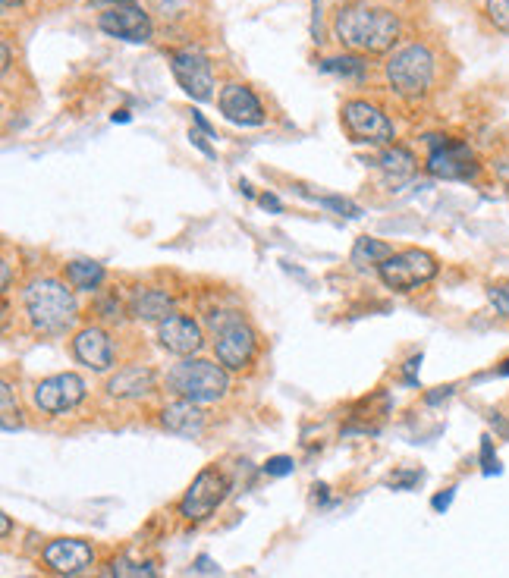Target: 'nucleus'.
<instances>
[{
	"instance_id": "1",
	"label": "nucleus",
	"mask_w": 509,
	"mask_h": 578,
	"mask_svg": "<svg viewBox=\"0 0 509 578\" xmlns=\"http://www.w3.org/2000/svg\"><path fill=\"white\" fill-rule=\"evenodd\" d=\"M334 35L343 48L356 54H384L400 38V19L384 7L352 4L337 13Z\"/></svg>"
},
{
	"instance_id": "2",
	"label": "nucleus",
	"mask_w": 509,
	"mask_h": 578,
	"mask_svg": "<svg viewBox=\"0 0 509 578\" xmlns=\"http://www.w3.org/2000/svg\"><path fill=\"white\" fill-rule=\"evenodd\" d=\"M22 305L35 333H63L76 321V296L54 277H35L22 289Z\"/></svg>"
},
{
	"instance_id": "3",
	"label": "nucleus",
	"mask_w": 509,
	"mask_h": 578,
	"mask_svg": "<svg viewBox=\"0 0 509 578\" xmlns=\"http://www.w3.org/2000/svg\"><path fill=\"white\" fill-rule=\"evenodd\" d=\"M167 384L170 390H176L189 403L198 406H208L224 399L230 390V377L227 371L220 368L217 362L208 359H183L180 365H173V371L167 374Z\"/></svg>"
},
{
	"instance_id": "4",
	"label": "nucleus",
	"mask_w": 509,
	"mask_h": 578,
	"mask_svg": "<svg viewBox=\"0 0 509 578\" xmlns=\"http://www.w3.org/2000/svg\"><path fill=\"white\" fill-rule=\"evenodd\" d=\"M211 330H214V352L217 362L227 371H242L258 352V333L255 327L236 315V311H220V315L211 318Z\"/></svg>"
},
{
	"instance_id": "5",
	"label": "nucleus",
	"mask_w": 509,
	"mask_h": 578,
	"mask_svg": "<svg viewBox=\"0 0 509 578\" xmlns=\"http://www.w3.org/2000/svg\"><path fill=\"white\" fill-rule=\"evenodd\" d=\"M387 82L400 98H425L434 85V54L425 44H406L387 60Z\"/></svg>"
},
{
	"instance_id": "6",
	"label": "nucleus",
	"mask_w": 509,
	"mask_h": 578,
	"mask_svg": "<svg viewBox=\"0 0 509 578\" xmlns=\"http://www.w3.org/2000/svg\"><path fill=\"white\" fill-rule=\"evenodd\" d=\"M437 258L425 249H406V252H393L384 264H378L381 280L396 289V293H412V289L425 286L437 277Z\"/></svg>"
},
{
	"instance_id": "7",
	"label": "nucleus",
	"mask_w": 509,
	"mask_h": 578,
	"mask_svg": "<svg viewBox=\"0 0 509 578\" xmlns=\"http://www.w3.org/2000/svg\"><path fill=\"white\" fill-rule=\"evenodd\" d=\"M170 70L180 82V88L195 98V101H211L214 98V73H211V60L202 48H176L170 51Z\"/></svg>"
},
{
	"instance_id": "8",
	"label": "nucleus",
	"mask_w": 509,
	"mask_h": 578,
	"mask_svg": "<svg viewBox=\"0 0 509 578\" xmlns=\"http://www.w3.org/2000/svg\"><path fill=\"white\" fill-rule=\"evenodd\" d=\"M431 154H428V170L437 180H472L478 173V161L466 142H456L447 136H428Z\"/></svg>"
},
{
	"instance_id": "9",
	"label": "nucleus",
	"mask_w": 509,
	"mask_h": 578,
	"mask_svg": "<svg viewBox=\"0 0 509 578\" xmlns=\"http://www.w3.org/2000/svg\"><path fill=\"white\" fill-rule=\"evenodd\" d=\"M227 491H230V484H227L224 475H220L217 469H202L195 475V481L189 484V491L183 494V500H180V516L186 522L211 519L214 509L224 503Z\"/></svg>"
},
{
	"instance_id": "10",
	"label": "nucleus",
	"mask_w": 509,
	"mask_h": 578,
	"mask_svg": "<svg viewBox=\"0 0 509 578\" xmlns=\"http://www.w3.org/2000/svg\"><path fill=\"white\" fill-rule=\"evenodd\" d=\"M98 26L104 35L132 44H145L151 38V19L136 0H110V7L98 13Z\"/></svg>"
},
{
	"instance_id": "11",
	"label": "nucleus",
	"mask_w": 509,
	"mask_h": 578,
	"mask_svg": "<svg viewBox=\"0 0 509 578\" xmlns=\"http://www.w3.org/2000/svg\"><path fill=\"white\" fill-rule=\"evenodd\" d=\"M343 126L352 136V142L368 145H390L393 142V123L381 107L368 101H346L343 104Z\"/></svg>"
},
{
	"instance_id": "12",
	"label": "nucleus",
	"mask_w": 509,
	"mask_h": 578,
	"mask_svg": "<svg viewBox=\"0 0 509 578\" xmlns=\"http://www.w3.org/2000/svg\"><path fill=\"white\" fill-rule=\"evenodd\" d=\"M35 406L44 415H63V412H73L82 399H85V381L73 371H63V374H51L35 387L32 393Z\"/></svg>"
},
{
	"instance_id": "13",
	"label": "nucleus",
	"mask_w": 509,
	"mask_h": 578,
	"mask_svg": "<svg viewBox=\"0 0 509 578\" xmlns=\"http://www.w3.org/2000/svg\"><path fill=\"white\" fill-rule=\"evenodd\" d=\"M41 557H44V566H48L51 572L73 578L85 566H92L95 550H92V544H85L79 538H57V541H51L48 547L41 550Z\"/></svg>"
},
{
	"instance_id": "14",
	"label": "nucleus",
	"mask_w": 509,
	"mask_h": 578,
	"mask_svg": "<svg viewBox=\"0 0 509 578\" xmlns=\"http://www.w3.org/2000/svg\"><path fill=\"white\" fill-rule=\"evenodd\" d=\"M158 340L167 352L189 359V355H195L205 346V333H202V327H198V321H192L189 315H176L173 311L170 318H164L158 324Z\"/></svg>"
},
{
	"instance_id": "15",
	"label": "nucleus",
	"mask_w": 509,
	"mask_h": 578,
	"mask_svg": "<svg viewBox=\"0 0 509 578\" xmlns=\"http://www.w3.org/2000/svg\"><path fill=\"white\" fill-rule=\"evenodd\" d=\"M217 104H220L224 120H230L236 126H261L264 123V107L249 85H239V82L227 85L224 92H220Z\"/></svg>"
},
{
	"instance_id": "16",
	"label": "nucleus",
	"mask_w": 509,
	"mask_h": 578,
	"mask_svg": "<svg viewBox=\"0 0 509 578\" xmlns=\"http://www.w3.org/2000/svg\"><path fill=\"white\" fill-rule=\"evenodd\" d=\"M73 355L92 371H107L114 365V343L101 327H82L73 337Z\"/></svg>"
},
{
	"instance_id": "17",
	"label": "nucleus",
	"mask_w": 509,
	"mask_h": 578,
	"mask_svg": "<svg viewBox=\"0 0 509 578\" xmlns=\"http://www.w3.org/2000/svg\"><path fill=\"white\" fill-rule=\"evenodd\" d=\"M158 384V374L148 365H126L107 381V393L114 399H142Z\"/></svg>"
},
{
	"instance_id": "18",
	"label": "nucleus",
	"mask_w": 509,
	"mask_h": 578,
	"mask_svg": "<svg viewBox=\"0 0 509 578\" xmlns=\"http://www.w3.org/2000/svg\"><path fill=\"white\" fill-rule=\"evenodd\" d=\"M161 425H164L170 434L198 437V434L205 431V412L198 409V403H189V399H176V403L164 406Z\"/></svg>"
},
{
	"instance_id": "19",
	"label": "nucleus",
	"mask_w": 509,
	"mask_h": 578,
	"mask_svg": "<svg viewBox=\"0 0 509 578\" xmlns=\"http://www.w3.org/2000/svg\"><path fill=\"white\" fill-rule=\"evenodd\" d=\"M132 315L139 321H164L173 315V299L164 293V289H139L132 296Z\"/></svg>"
},
{
	"instance_id": "20",
	"label": "nucleus",
	"mask_w": 509,
	"mask_h": 578,
	"mask_svg": "<svg viewBox=\"0 0 509 578\" xmlns=\"http://www.w3.org/2000/svg\"><path fill=\"white\" fill-rule=\"evenodd\" d=\"M415 154L403 145H387L381 154V170L390 176V180H409L415 173Z\"/></svg>"
},
{
	"instance_id": "21",
	"label": "nucleus",
	"mask_w": 509,
	"mask_h": 578,
	"mask_svg": "<svg viewBox=\"0 0 509 578\" xmlns=\"http://www.w3.org/2000/svg\"><path fill=\"white\" fill-rule=\"evenodd\" d=\"M66 280L79 293H92V289L104 283V268L98 261H70L66 264Z\"/></svg>"
},
{
	"instance_id": "22",
	"label": "nucleus",
	"mask_w": 509,
	"mask_h": 578,
	"mask_svg": "<svg viewBox=\"0 0 509 578\" xmlns=\"http://www.w3.org/2000/svg\"><path fill=\"white\" fill-rule=\"evenodd\" d=\"M390 255H393V249L384 239H374V236H362V239H356V246H352V264H359V268L384 264Z\"/></svg>"
},
{
	"instance_id": "23",
	"label": "nucleus",
	"mask_w": 509,
	"mask_h": 578,
	"mask_svg": "<svg viewBox=\"0 0 509 578\" xmlns=\"http://www.w3.org/2000/svg\"><path fill=\"white\" fill-rule=\"evenodd\" d=\"M324 73H334V76H343V79H352V82H362L368 76V63L362 57H330L321 63Z\"/></svg>"
},
{
	"instance_id": "24",
	"label": "nucleus",
	"mask_w": 509,
	"mask_h": 578,
	"mask_svg": "<svg viewBox=\"0 0 509 578\" xmlns=\"http://www.w3.org/2000/svg\"><path fill=\"white\" fill-rule=\"evenodd\" d=\"M110 572H114V578H158V569L151 563H132L129 557L110 563Z\"/></svg>"
},
{
	"instance_id": "25",
	"label": "nucleus",
	"mask_w": 509,
	"mask_h": 578,
	"mask_svg": "<svg viewBox=\"0 0 509 578\" xmlns=\"http://www.w3.org/2000/svg\"><path fill=\"white\" fill-rule=\"evenodd\" d=\"M315 202L343 214V217H362V208L356 202H349V198H340V195H321V198H315Z\"/></svg>"
},
{
	"instance_id": "26",
	"label": "nucleus",
	"mask_w": 509,
	"mask_h": 578,
	"mask_svg": "<svg viewBox=\"0 0 509 578\" xmlns=\"http://www.w3.org/2000/svg\"><path fill=\"white\" fill-rule=\"evenodd\" d=\"M484 13L494 22V29L500 32H509V0H488L484 4Z\"/></svg>"
},
{
	"instance_id": "27",
	"label": "nucleus",
	"mask_w": 509,
	"mask_h": 578,
	"mask_svg": "<svg viewBox=\"0 0 509 578\" xmlns=\"http://www.w3.org/2000/svg\"><path fill=\"white\" fill-rule=\"evenodd\" d=\"M293 469H296L293 456H271L264 462V475H271V478H286V475H293Z\"/></svg>"
},
{
	"instance_id": "28",
	"label": "nucleus",
	"mask_w": 509,
	"mask_h": 578,
	"mask_svg": "<svg viewBox=\"0 0 509 578\" xmlns=\"http://www.w3.org/2000/svg\"><path fill=\"white\" fill-rule=\"evenodd\" d=\"M481 472H484V475H497V472H500V462H497V456H494L491 437L481 440Z\"/></svg>"
},
{
	"instance_id": "29",
	"label": "nucleus",
	"mask_w": 509,
	"mask_h": 578,
	"mask_svg": "<svg viewBox=\"0 0 509 578\" xmlns=\"http://www.w3.org/2000/svg\"><path fill=\"white\" fill-rule=\"evenodd\" d=\"M488 296H491V305L500 311L503 318H509V286L506 283H497L488 289Z\"/></svg>"
},
{
	"instance_id": "30",
	"label": "nucleus",
	"mask_w": 509,
	"mask_h": 578,
	"mask_svg": "<svg viewBox=\"0 0 509 578\" xmlns=\"http://www.w3.org/2000/svg\"><path fill=\"white\" fill-rule=\"evenodd\" d=\"M0 399H4V406H0V415H4V431L10 434V431H16L10 418L19 415V412H13V387L10 384H4V390H0Z\"/></svg>"
},
{
	"instance_id": "31",
	"label": "nucleus",
	"mask_w": 509,
	"mask_h": 578,
	"mask_svg": "<svg viewBox=\"0 0 509 578\" xmlns=\"http://www.w3.org/2000/svg\"><path fill=\"white\" fill-rule=\"evenodd\" d=\"M453 497H456V487H447L444 494H437V497L431 500V509H434V513H447L450 503H453Z\"/></svg>"
},
{
	"instance_id": "32",
	"label": "nucleus",
	"mask_w": 509,
	"mask_h": 578,
	"mask_svg": "<svg viewBox=\"0 0 509 578\" xmlns=\"http://www.w3.org/2000/svg\"><path fill=\"white\" fill-rule=\"evenodd\" d=\"M189 139H192V145H195L198 151H202V154H205V158H217V151H214V148H211V145L205 142L208 136H202V132H195V129H192V132H189Z\"/></svg>"
},
{
	"instance_id": "33",
	"label": "nucleus",
	"mask_w": 509,
	"mask_h": 578,
	"mask_svg": "<svg viewBox=\"0 0 509 578\" xmlns=\"http://www.w3.org/2000/svg\"><path fill=\"white\" fill-rule=\"evenodd\" d=\"M258 202H261L264 208H268V211H274V214H280V211H283L280 198H277V195H271V192H264V195L258 198Z\"/></svg>"
},
{
	"instance_id": "34",
	"label": "nucleus",
	"mask_w": 509,
	"mask_h": 578,
	"mask_svg": "<svg viewBox=\"0 0 509 578\" xmlns=\"http://www.w3.org/2000/svg\"><path fill=\"white\" fill-rule=\"evenodd\" d=\"M195 572H205V575H214V572H217V566L211 563V557H198V560H195Z\"/></svg>"
},
{
	"instance_id": "35",
	"label": "nucleus",
	"mask_w": 509,
	"mask_h": 578,
	"mask_svg": "<svg viewBox=\"0 0 509 578\" xmlns=\"http://www.w3.org/2000/svg\"><path fill=\"white\" fill-rule=\"evenodd\" d=\"M418 365H422V355H415V359L406 362V381H409V384H415V371H418Z\"/></svg>"
},
{
	"instance_id": "36",
	"label": "nucleus",
	"mask_w": 509,
	"mask_h": 578,
	"mask_svg": "<svg viewBox=\"0 0 509 578\" xmlns=\"http://www.w3.org/2000/svg\"><path fill=\"white\" fill-rule=\"evenodd\" d=\"M418 481V475L412 472V475H400V478H390V487H409V484H415Z\"/></svg>"
},
{
	"instance_id": "37",
	"label": "nucleus",
	"mask_w": 509,
	"mask_h": 578,
	"mask_svg": "<svg viewBox=\"0 0 509 578\" xmlns=\"http://www.w3.org/2000/svg\"><path fill=\"white\" fill-rule=\"evenodd\" d=\"M453 393V387H437L434 393H428V403H440V399H447Z\"/></svg>"
},
{
	"instance_id": "38",
	"label": "nucleus",
	"mask_w": 509,
	"mask_h": 578,
	"mask_svg": "<svg viewBox=\"0 0 509 578\" xmlns=\"http://www.w3.org/2000/svg\"><path fill=\"white\" fill-rule=\"evenodd\" d=\"M0 286L10 289V261L7 258H4V280H0Z\"/></svg>"
},
{
	"instance_id": "39",
	"label": "nucleus",
	"mask_w": 509,
	"mask_h": 578,
	"mask_svg": "<svg viewBox=\"0 0 509 578\" xmlns=\"http://www.w3.org/2000/svg\"><path fill=\"white\" fill-rule=\"evenodd\" d=\"M110 120H114V123H129V110H117V114L110 117Z\"/></svg>"
},
{
	"instance_id": "40",
	"label": "nucleus",
	"mask_w": 509,
	"mask_h": 578,
	"mask_svg": "<svg viewBox=\"0 0 509 578\" xmlns=\"http://www.w3.org/2000/svg\"><path fill=\"white\" fill-rule=\"evenodd\" d=\"M0 528H4V538H7V535H10V528H13L10 516H4V519H0Z\"/></svg>"
},
{
	"instance_id": "41",
	"label": "nucleus",
	"mask_w": 509,
	"mask_h": 578,
	"mask_svg": "<svg viewBox=\"0 0 509 578\" xmlns=\"http://www.w3.org/2000/svg\"><path fill=\"white\" fill-rule=\"evenodd\" d=\"M4 70H10V48L4 44Z\"/></svg>"
},
{
	"instance_id": "42",
	"label": "nucleus",
	"mask_w": 509,
	"mask_h": 578,
	"mask_svg": "<svg viewBox=\"0 0 509 578\" xmlns=\"http://www.w3.org/2000/svg\"><path fill=\"white\" fill-rule=\"evenodd\" d=\"M497 374H503V377H509V359H506V362H503V365L497 368Z\"/></svg>"
},
{
	"instance_id": "43",
	"label": "nucleus",
	"mask_w": 509,
	"mask_h": 578,
	"mask_svg": "<svg viewBox=\"0 0 509 578\" xmlns=\"http://www.w3.org/2000/svg\"><path fill=\"white\" fill-rule=\"evenodd\" d=\"M16 4H22V0H4V7H16Z\"/></svg>"
},
{
	"instance_id": "44",
	"label": "nucleus",
	"mask_w": 509,
	"mask_h": 578,
	"mask_svg": "<svg viewBox=\"0 0 509 578\" xmlns=\"http://www.w3.org/2000/svg\"><path fill=\"white\" fill-rule=\"evenodd\" d=\"M101 578H114V572H110V569H107V572H104Z\"/></svg>"
}]
</instances>
